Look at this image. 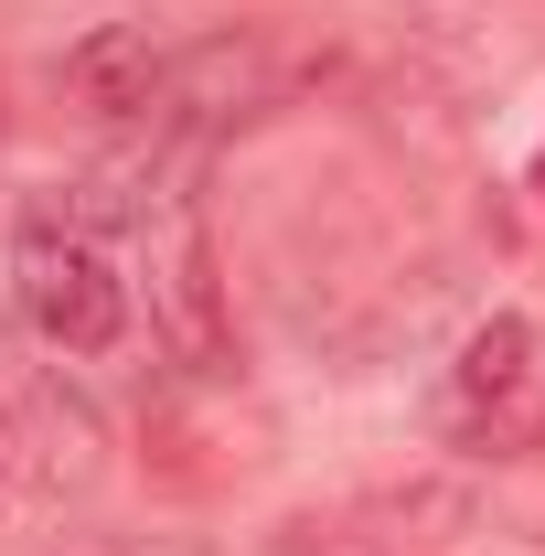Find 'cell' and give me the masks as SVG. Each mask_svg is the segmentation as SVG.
I'll return each mask as SVG.
<instances>
[{"label":"cell","mask_w":545,"mask_h":556,"mask_svg":"<svg viewBox=\"0 0 545 556\" xmlns=\"http://www.w3.org/2000/svg\"><path fill=\"white\" fill-rule=\"evenodd\" d=\"M11 311L65 364H97L129 343V278L107 257V236L75 225L65 193H22V214H11Z\"/></svg>","instance_id":"cell-1"},{"label":"cell","mask_w":545,"mask_h":556,"mask_svg":"<svg viewBox=\"0 0 545 556\" xmlns=\"http://www.w3.org/2000/svg\"><path fill=\"white\" fill-rule=\"evenodd\" d=\"M150 321L182 375H236V300L214 268V225L193 204L161 214V247H150Z\"/></svg>","instance_id":"cell-2"},{"label":"cell","mask_w":545,"mask_h":556,"mask_svg":"<svg viewBox=\"0 0 545 556\" xmlns=\"http://www.w3.org/2000/svg\"><path fill=\"white\" fill-rule=\"evenodd\" d=\"M460 525H471L460 482H396V492L342 503V514H300L278 556H439Z\"/></svg>","instance_id":"cell-3"},{"label":"cell","mask_w":545,"mask_h":556,"mask_svg":"<svg viewBox=\"0 0 545 556\" xmlns=\"http://www.w3.org/2000/svg\"><path fill=\"white\" fill-rule=\"evenodd\" d=\"M161 65L172 43H150V22H97L65 43V108H86L97 129H129L161 108Z\"/></svg>","instance_id":"cell-4"},{"label":"cell","mask_w":545,"mask_h":556,"mask_svg":"<svg viewBox=\"0 0 545 556\" xmlns=\"http://www.w3.org/2000/svg\"><path fill=\"white\" fill-rule=\"evenodd\" d=\"M268 43L257 33H204V43H182L172 65H161V108L150 118H193V129H225V118H246V108H268Z\"/></svg>","instance_id":"cell-5"},{"label":"cell","mask_w":545,"mask_h":556,"mask_svg":"<svg viewBox=\"0 0 545 556\" xmlns=\"http://www.w3.org/2000/svg\"><path fill=\"white\" fill-rule=\"evenodd\" d=\"M535 375V321L524 311H492L460 332V364H449V428H481L492 407H514Z\"/></svg>","instance_id":"cell-6"},{"label":"cell","mask_w":545,"mask_h":556,"mask_svg":"<svg viewBox=\"0 0 545 556\" xmlns=\"http://www.w3.org/2000/svg\"><path fill=\"white\" fill-rule=\"evenodd\" d=\"M22 471H33V428H22V417L0 407V492L22 482Z\"/></svg>","instance_id":"cell-7"},{"label":"cell","mask_w":545,"mask_h":556,"mask_svg":"<svg viewBox=\"0 0 545 556\" xmlns=\"http://www.w3.org/2000/svg\"><path fill=\"white\" fill-rule=\"evenodd\" d=\"M129 556H182V546H129Z\"/></svg>","instance_id":"cell-8"},{"label":"cell","mask_w":545,"mask_h":556,"mask_svg":"<svg viewBox=\"0 0 545 556\" xmlns=\"http://www.w3.org/2000/svg\"><path fill=\"white\" fill-rule=\"evenodd\" d=\"M0 503H11V492H0Z\"/></svg>","instance_id":"cell-9"}]
</instances>
